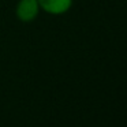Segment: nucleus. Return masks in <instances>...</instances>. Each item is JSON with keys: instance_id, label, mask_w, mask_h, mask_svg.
I'll return each mask as SVG.
<instances>
[{"instance_id": "obj_1", "label": "nucleus", "mask_w": 127, "mask_h": 127, "mask_svg": "<svg viewBox=\"0 0 127 127\" xmlns=\"http://www.w3.org/2000/svg\"><path fill=\"white\" fill-rule=\"evenodd\" d=\"M40 6L37 0H19L17 6V17L22 22H30L38 15Z\"/></svg>"}, {"instance_id": "obj_2", "label": "nucleus", "mask_w": 127, "mask_h": 127, "mask_svg": "<svg viewBox=\"0 0 127 127\" xmlns=\"http://www.w3.org/2000/svg\"><path fill=\"white\" fill-rule=\"evenodd\" d=\"M37 1L40 8L52 15L64 14L72 4V0H37Z\"/></svg>"}]
</instances>
